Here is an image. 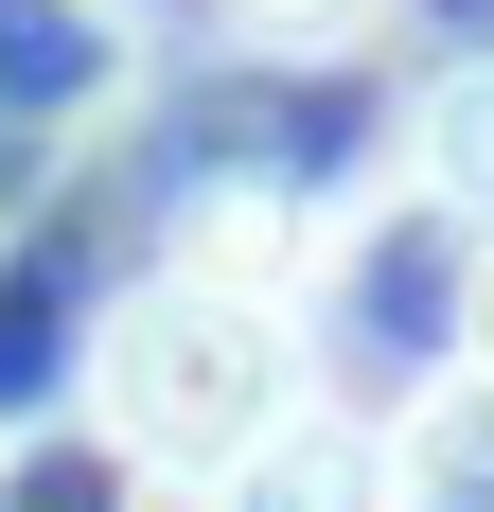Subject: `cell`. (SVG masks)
<instances>
[{
	"instance_id": "5b68a950",
	"label": "cell",
	"mask_w": 494,
	"mask_h": 512,
	"mask_svg": "<svg viewBox=\"0 0 494 512\" xmlns=\"http://www.w3.org/2000/svg\"><path fill=\"white\" fill-rule=\"evenodd\" d=\"M124 89V36L106 0H0V124H71V106Z\"/></svg>"
},
{
	"instance_id": "ba28073f",
	"label": "cell",
	"mask_w": 494,
	"mask_h": 512,
	"mask_svg": "<svg viewBox=\"0 0 494 512\" xmlns=\"http://www.w3.org/2000/svg\"><path fill=\"white\" fill-rule=\"evenodd\" d=\"M247 18H265V36H353L371 0H247Z\"/></svg>"
},
{
	"instance_id": "3957f363",
	"label": "cell",
	"mask_w": 494,
	"mask_h": 512,
	"mask_svg": "<svg viewBox=\"0 0 494 512\" xmlns=\"http://www.w3.org/2000/svg\"><path fill=\"white\" fill-rule=\"evenodd\" d=\"M230 512H406V460H389V424H353V407H300L265 460L230 477Z\"/></svg>"
},
{
	"instance_id": "8992f818",
	"label": "cell",
	"mask_w": 494,
	"mask_h": 512,
	"mask_svg": "<svg viewBox=\"0 0 494 512\" xmlns=\"http://www.w3.org/2000/svg\"><path fill=\"white\" fill-rule=\"evenodd\" d=\"M389 460H406V512H494V371H442L389 424Z\"/></svg>"
},
{
	"instance_id": "277c9868",
	"label": "cell",
	"mask_w": 494,
	"mask_h": 512,
	"mask_svg": "<svg viewBox=\"0 0 494 512\" xmlns=\"http://www.w3.org/2000/svg\"><path fill=\"white\" fill-rule=\"evenodd\" d=\"M459 283H477V265H442V248H424V212L353 230V354H336V371H389L406 336L442 354V336H459ZM389 389H406V371H389Z\"/></svg>"
},
{
	"instance_id": "7a4b0ae2",
	"label": "cell",
	"mask_w": 494,
	"mask_h": 512,
	"mask_svg": "<svg viewBox=\"0 0 494 512\" xmlns=\"http://www.w3.org/2000/svg\"><path fill=\"white\" fill-rule=\"evenodd\" d=\"M0 424H36V407H71L89 389V336H106V283H89V248L71 230H0Z\"/></svg>"
},
{
	"instance_id": "52a82bcc",
	"label": "cell",
	"mask_w": 494,
	"mask_h": 512,
	"mask_svg": "<svg viewBox=\"0 0 494 512\" xmlns=\"http://www.w3.org/2000/svg\"><path fill=\"white\" fill-rule=\"evenodd\" d=\"M406 159H424V195H442V212H477V230H494V53L424 71V124H406Z\"/></svg>"
},
{
	"instance_id": "30bf717a",
	"label": "cell",
	"mask_w": 494,
	"mask_h": 512,
	"mask_svg": "<svg viewBox=\"0 0 494 512\" xmlns=\"http://www.w3.org/2000/svg\"><path fill=\"white\" fill-rule=\"evenodd\" d=\"M0 212H18V142H0Z\"/></svg>"
},
{
	"instance_id": "9c48e42d",
	"label": "cell",
	"mask_w": 494,
	"mask_h": 512,
	"mask_svg": "<svg viewBox=\"0 0 494 512\" xmlns=\"http://www.w3.org/2000/svg\"><path fill=\"white\" fill-rule=\"evenodd\" d=\"M459 371H494V248H477V283H459Z\"/></svg>"
},
{
	"instance_id": "6da1fadb",
	"label": "cell",
	"mask_w": 494,
	"mask_h": 512,
	"mask_svg": "<svg viewBox=\"0 0 494 512\" xmlns=\"http://www.w3.org/2000/svg\"><path fill=\"white\" fill-rule=\"evenodd\" d=\"M318 407V336L283 318V283H230V265H142L89 336V424L124 477H177V495H230L283 424Z\"/></svg>"
}]
</instances>
